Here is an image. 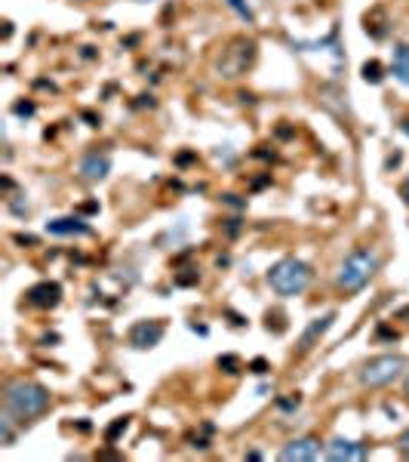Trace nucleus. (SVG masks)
<instances>
[{
	"mask_svg": "<svg viewBox=\"0 0 409 462\" xmlns=\"http://www.w3.org/2000/svg\"><path fill=\"white\" fill-rule=\"evenodd\" d=\"M50 404H53L50 388L41 386V382H31V380L10 382L4 392V410H6V416H12L16 422H35L37 416L47 413Z\"/></svg>",
	"mask_w": 409,
	"mask_h": 462,
	"instance_id": "f257e3e1",
	"label": "nucleus"
},
{
	"mask_svg": "<svg viewBox=\"0 0 409 462\" xmlns=\"http://www.w3.org/2000/svg\"><path fill=\"white\" fill-rule=\"evenodd\" d=\"M311 281H314V269L296 256L277 259V262L268 269V287L283 299L302 296V293L311 287Z\"/></svg>",
	"mask_w": 409,
	"mask_h": 462,
	"instance_id": "f03ea898",
	"label": "nucleus"
},
{
	"mask_svg": "<svg viewBox=\"0 0 409 462\" xmlns=\"http://www.w3.org/2000/svg\"><path fill=\"white\" fill-rule=\"evenodd\" d=\"M375 271H379V256L373 250H354L342 259L339 271H336V287L342 293H360L373 281Z\"/></svg>",
	"mask_w": 409,
	"mask_h": 462,
	"instance_id": "7ed1b4c3",
	"label": "nucleus"
},
{
	"mask_svg": "<svg viewBox=\"0 0 409 462\" xmlns=\"http://www.w3.org/2000/svg\"><path fill=\"white\" fill-rule=\"evenodd\" d=\"M406 357L404 355H379V357H369L360 370V382L367 388H385L391 382H397L400 376L406 373Z\"/></svg>",
	"mask_w": 409,
	"mask_h": 462,
	"instance_id": "20e7f679",
	"label": "nucleus"
},
{
	"mask_svg": "<svg viewBox=\"0 0 409 462\" xmlns=\"http://www.w3.org/2000/svg\"><path fill=\"white\" fill-rule=\"evenodd\" d=\"M256 62V41L250 37H234L228 41V47L222 50V59H219V77L225 81H234V77L246 74Z\"/></svg>",
	"mask_w": 409,
	"mask_h": 462,
	"instance_id": "39448f33",
	"label": "nucleus"
},
{
	"mask_svg": "<svg viewBox=\"0 0 409 462\" xmlns=\"http://www.w3.org/2000/svg\"><path fill=\"white\" fill-rule=\"evenodd\" d=\"M323 457V447L314 435H305V438H296L289 441L287 447L281 450V459L283 462H314Z\"/></svg>",
	"mask_w": 409,
	"mask_h": 462,
	"instance_id": "423d86ee",
	"label": "nucleus"
},
{
	"mask_svg": "<svg viewBox=\"0 0 409 462\" xmlns=\"http://www.w3.org/2000/svg\"><path fill=\"white\" fill-rule=\"evenodd\" d=\"M323 457L333 462H360L369 457V447L360 444V441H348V438H333L327 447H323Z\"/></svg>",
	"mask_w": 409,
	"mask_h": 462,
	"instance_id": "0eeeda50",
	"label": "nucleus"
},
{
	"mask_svg": "<svg viewBox=\"0 0 409 462\" xmlns=\"http://www.w3.org/2000/svg\"><path fill=\"white\" fill-rule=\"evenodd\" d=\"M164 321H135L133 327H129V346L133 348H154L160 346V340H164Z\"/></svg>",
	"mask_w": 409,
	"mask_h": 462,
	"instance_id": "6e6552de",
	"label": "nucleus"
},
{
	"mask_svg": "<svg viewBox=\"0 0 409 462\" xmlns=\"http://www.w3.org/2000/svg\"><path fill=\"white\" fill-rule=\"evenodd\" d=\"M333 321H336V311H327V315L314 317V321L305 327V333L298 336V355H308V351L327 336V330L333 327Z\"/></svg>",
	"mask_w": 409,
	"mask_h": 462,
	"instance_id": "1a4fd4ad",
	"label": "nucleus"
},
{
	"mask_svg": "<svg viewBox=\"0 0 409 462\" xmlns=\"http://www.w3.org/2000/svg\"><path fill=\"white\" fill-rule=\"evenodd\" d=\"M25 299H28V305H35V309H56V305L62 302V287H58L56 281H41L35 284V287H28Z\"/></svg>",
	"mask_w": 409,
	"mask_h": 462,
	"instance_id": "9d476101",
	"label": "nucleus"
},
{
	"mask_svg": "<svg viewBox=\"0 0 409 462\" xmlns=\"http://www.w3.org/2000/svg\"><path fill=\"white\" fill-rule=\"evenodd\" d=\"M77 173H81L83 182H102L108 173H112V158L99 152H89L87 158L77 164Z\"/></svg>",
	"mask_w": 409,
	"mask_h": 462,
	"instance_id": "9b49d317",
	"label": "nucleus"
},
{
	"mask_svg": "<svg viewBox=\"0 0 409 462\" xmlns=\"http://www.w3.org/2000/svg\"><path fill=\"white\" fill-rule=\"evenodd\" d=\"M47 231L58 234V238H71V234H89L93 229H89L87 219H81V216H62V219L47 223Z\"/></svg>",
	"mask_w": 409,
	"mask_h": 462,
	"instance_id": "f8f14e48",
	"label": "nucleus"
},
{
	"mask_svg": "<svg viewBox=\"0 0 409 462\" xmlns=\"http://www.w3.org/2000/svg\"><path fill=\"white\" fill-rule=\"evenodd\" d=\"M391 74L404 87H409V43H394L391 50Z\"/></svg>",
	"mask_w": 409,
	"mask_h": 462,
	"instance_id": "ddd939ff",
	"label": "nucleus"
},
{
	"mask_svg": "<svg viewBox=\"0 0 409 462\" xmlns=\"http://www.w3.org/2000/svg\"><path fill=\"white\" fill-rule=\"evenodd\" d=\"M363 28H367V35L369 37H375V41H382V37L388 35V16H385V10H379V6H375L373 12H367V19H363Z\"/></svg>",
	"mask_w": 409,
	"mask_h": 462,
	"instance_id": "4468645a",
	"label": "nucleus"
},
{
	"mask_svg": "<svg viewBox=\"0 0 409 462\" xmlns=\"http://www.w3.org/2000/svg\"><path fill=\"white\" fill-rule=\"evenodd\" d=\"M360 74H363V81H367V83H382V81H385V68H382L379 59H369V62H363Z\"/></svg>",
	"mask_w": 409,
	"mask_h": 462,
	"instance_id": "2eb2a0df",
	"label": "nucleus"
},
{
	"mask_svg": "<svg viewBox=\"0 0 409 462\" xmlns=\"http://www.w3.org/2000/svg\"><path fill=\"white\" fill-rule=\"evenodd\" d=\"M12 416H4V419H0V444L4 447H12V441H16V432H12Z\"/></svg>",
	"mask_w": 409,
	"mask_h": 462,
	"instance_id": "dca6fc26",
	"label": "nucleus"
},
{
	"mask_svg": "<svg viewBox=\"0 0 409 462\" xmlns=\"http://www.w3.org/2000/svg\"><path fill=\"white\" fill-rule=\"evenodd\" d=\"M225 4H228L231 10L237 12L240 19H243V22H252V19H256V16H252V10H250V4H246V0H225Z\"/></svg>",
	"mask_w": 409,
	"mask_h": 462,
	"instance_id": "f3484780",
	"label": "nucleus"
},
{
	"mask_svg": "<svg viewBox=\"0 0 409 462\" xmlns=\"http://www.w3.org/2000/svg\"><path fill=\"white\" fill-rule=\"evenodd\" d=\"M219 367H222L228 376H237L240 373V357L237 355H222L219 357Z\"/></svg>",
	"mask_w": 409,
	"mask_h": 462,
	"instance_id": "a211bd4d",
	"label": "nucleus"
},
{
	"mask_svg": "<svg viewBox=\"0 0 409 462\" xmlns=\"http://www.w3.org/2000/svg\"><path fill=\"white\" fill-rule=\"evenodd\" d=\"M127 428H129V416H123V419H117L114 426H112V428H108V432H105L108 444H114V441H117V435H123V432H127Z\"/></svg>",
	"mask_w": 409,
	"mask_h": 462,
	"instance_id": "6ab92c4d",
	"label": "nucleus"
},
{
	"mask_svg": "<svg viewBox=\"0 0 409 462\" xmlns=\"http://www.w3.org/2000/svg\"><path fill=\"white\" fill-rule=\"evenodd\" d=\"M12 112H16L19 117H31L37 112V108H35V102H16V106H12Z\"/></svg>",
	"mask_w": 409,
	"mask_h": 462,
	"instance_id": "aec40b11",
	"label": "nucleus"
},
{
	"mask_svg": "<svg viewBox=\"0 0 409 462\" xmlns=\"http://www.w3.org/2000/svg\"><path fill=\"white\" fill-rule=\"evenodd\" d=\"M250 370H252V373H259V376H265L271 370V364L265 361V357H256V361L250 364Z\"/></svg>",
	"mask_w": 409,
	"mask_h": 462,
	"instance_id": "412c9836",
	"label": "nucleus"
},
{
	"mask_svg": "<svg viewBox=\"0 0 409 462\" xmlns=\"http://www.w3.org/2000/svg\"><path fill=\"white\" fill-rule=\"evenodd\" d=\"M298 404H302V398H298V392H296V395H292V398H287V401H281V407H283V410H296Z\"/></svg>",
	"mask_w": 409,
	"mask_h": 462,
	"instance_id": "4be33fe9",
	"label": "nucleus"
},
{
	"mask_svg": "<svg viewBox=\"0 0 409 462\" xmlns=\"http://www.w3.org/2000/svg\"><path fill=\"white\" fill-rule=\"evenodd\" d=\"M397 447H400V450H404V453H406V457H409V426L404 428V435H400Z\"/></svg>",
	"mask_w": 409,
	"mask_h": 462,
	"instance_id": "5701e85b",
	"label": "nucleus"
},
{
	"mask_svg": "<svg viewBox=\"0 0 409 462\" xmlns=\"http://www.w3.org/2000/svg\"><path fill=\"white\" fill-rule=\"evenodd\" d=\"M16 244H37V238H31V234L28 238H25V234H16Z\"/></svg>",
	"mask_w": 409,
	"mask_h": 462,
	"instance_id": "b1692460",
	"label": "nucleus"
},
{
	"mask_svg": "<svg viewBox=\"0 0 409 462\" xmlns=\"http://www.w3.org/2000/svg\"><path fill=\"white\" fill-rule=\"evenodd\" d=\"M400 194H404V200L409 204V173H406V179H404V188H400Z\"/></svg>",
	"mask_w": 409,
	"mask_h": 462,
	"instance_id": "393cba45",
	"label": "nucleus"
},
{
	"mask_svg": "<svg viewBox=\"0 0 409 462\" xmlns=\"http://www.w3.org/2000/svg\"><path fill=\"white\" fill-rule=\"evenodd\" d=\"M404 395H406V401H409V373H406V380H404Z\"/></svg>",
	"mask_w": 409,
	"mask_h": 462,
	"instance_id": "a878e982",
	"label": "nucleus"
},
{
	"mask_svg": "<svg viewBox=\"0 0 409 462\" xmlns=\"http://www.w3.org/2000/svg\"><path fill=\"white\" fill-rule=\"evenodd\" d=\"M400 129H404V133L409 136V121H404V123H400Z\"/></svg>",
	"mask_w": 409,
	"mask_h": 462,
	"instance_id": "bb28decb",
	"label": "nucleus"
},
{
	"mask_svg": "<svg viewBox=\"0 0 409 462\" xmlns=\"http://www.w3.org/2000/svg\"><path fill=\"white\" fill-rule=\"evenodd\" d=\"M135 4H148V0H135Z\"/></svg>",
	"mask_w": 409,
	"mask_h": 462,
	"instance_id": "cd10ccee",
	"label": "nucleus"
}]
</instances>
